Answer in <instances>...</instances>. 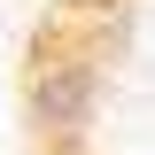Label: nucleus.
Returning <instances> with one entry per match:
<instances>
[{
  "label": "nucleus",
  "instance_id": "1",
  "mask_svg": "<svg viewBox=\"0 0 155 155\" xmlns=\"http://www.w3.org/2000/svg\"><path fill=\"white\" fill-rule=\"evenodd\" d=\"M23 155H155V0H39L16 39Z\"/></svg>",
  "mask_w": 155,
  "mask_h": 155
}]
</instances>
